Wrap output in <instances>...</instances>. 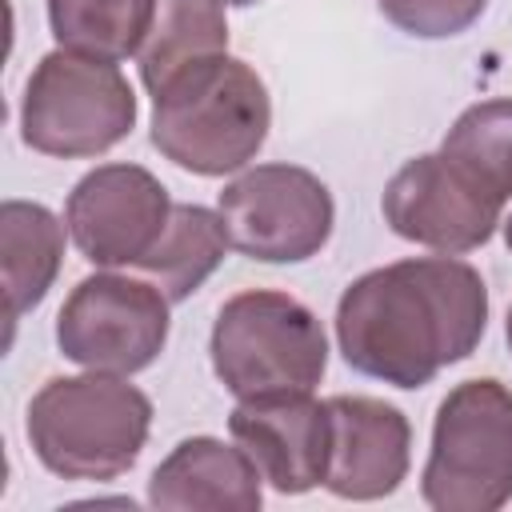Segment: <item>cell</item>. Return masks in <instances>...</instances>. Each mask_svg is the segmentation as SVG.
I'll use <instances>...</instances> for the list:
<instances>
[{
  "label": "cell",
  "mask_w": 512,
  "mask_h": 512,
  "mask_svg": "<svg viewBox=\"0 0 512 512\" xmlns=\"http://www.w3.org/2000/svg\"><path fill=\"white\" fill-rule=\"evenodd\" d=\"M488 328V284L460 256H408L356 276L336 300V344L352 372L416 392L468 360Z\"/></svg>",
  "instance_id": "cell-1"
},
{
  "label": "cell",
  "mask_w": 512,
  "mask_h": 512,
  "mask_svg": "<svg viewBox=\"0 0 512 512\" xmlns=\"http://www.w3.org/2000/svg\"><path fill=\"white\" fill-rule=\"evenodd\" d=\"M272 128L260 72L228 52L200 56L152 92V148L192 176L244 172Z\"/></svg>",
  "instance_id": "cell-2"
},
{
  "label": "cell",
  "mask_w": 512,
  "mask_h": 512,
  "mask_svg": "<svg viewBox=\"0 0 512 512\" xmlns=\"http://www.w3.org/2000/svg\"><path fill=\"white\" fill-rule=\"evenodd\" d=\"M24 432L52 476L104 484L140 460L152 432V400L116 372L52 376L28 400Z\"/></svg>",
  "instance_id": "cell-3"
},
{
  "label": "cell",
  "mask_w": 512,
  "mask_h": 512,
  "mask_svg": "<svg viewBox=\"0 0 512 512\" xmlns=\"http://www.w3.org/2000/svg\"><path fill=\"white\" fill-rule=\"evenodd\" d=\"M208 356L216 380L236 396L312 392L328 372L320 316L280 288H244L212 320Z\"/></svg>",
  "instance_id": "cell-4"
},
{
  "label": "cell",
  "mask_w": 512,
  "mask_h": 512,
  "mask_svg": "<svg viewBox=\"0 0 512 512\" xmlns=\"http://www.w3.org/2000/svg\"><path fill=\"white\" fill-rule=\"evenodd\" d=\"M420 500L436 512H496L512 500V388L472 376L448 388L432 420Z\"/></svg>",
  "instance_id": "cell-5"
},
{
  "label": "cell",
  "mask_w": 512,
  "mask_h": 512,
  "mask_svg": "<svg viewBox=\"0 0 512 512\" xmlns=\"http://www.w3.org/2000/svg\"><path fill=\"white\" fill-rule=\"evenodd\" d=\"M136 128V92L120 64L68 48L44 52L24 80L20 140L52 160H88Z\"/></svg>",
  "instance_id": "cell-6"
},
{
  "label": "cell",
  "mask_w": 512,
  "mask_h": 512,
  "mask_svg": "<svg viewBox=\"0 0 512 512\" xmlns=\"http://www.w3.org/2000/svg\"><path fill=\"white\" fill-rule=\"evenodd\" d=\"M216 212L240 256L260 264L312 260L336 224L328 184L300 164H256L228 180L216 196Z\"/></svg>",
  "instance_id": "cell-7"
},
{
  "label": "cell",
  "mask_w": 512,
  "mask_h": 512,
  "mask_svg": "<svg viewBox=\"0 0 512 512\" xmlns=\"http://www.w3.org/2000/svg\"><path fill=\"white\" fill-rule=\"evenodd\" d=\"M168 304L172 300L152 280L92 272L56 312V348L64 360L92 372H144L168 344Z\"/></svg>",
  "instance_id": "cell-8"
},
{
  "label": "cell",
  "mask_w": 512,
  "mask_h": 512,
  "mask_svg": "<svg viewBox=\"0 0 512 512\" xmlns=\"http://www.w3.org/2000/svg\"><path fill=\"white\" fill-rule=\"evenodd\" d=\"M384 224L420 248L464 256L492 240L504 200L444 152L404 160L380 196Z\"/></svg>",
  "instance_id": "cell-9"
},
{
  "label": "cell",
  "mask_w": 512,
  "mask_h": 512,
  "mask_svg": "<svg viewBox=\"0 0 512 512\" xmlns=\"http://www.w3.org/2000/svg\"><path fill=\"white\" fill-rule=\"evenodd\" d=\"M168 216L172 196L160 184V176L120 160L84 172L64 200L68 236L80 248V256L96 268H136L160 240Z\"/></svg>",
  "instance_id": "cell-10"
},
{
  "label": "cell",
  "mask_w": 512,
  "mask_h": 512,
  "mask_svg": "<svg viewBox=\"0 0 512 512\" xmlns=\"http://www.w3.org/2000/svg\"><path fill=\"white\" fill-rule=\"evenodd\" d=\"M228 432L280 496H304L324 484L332 444L328 400H316L312 392L236 400Z\"/></svg>",
  "instance_id": "cell-11"
},
{
  "label": "cell",
  "mask_w": 512,
  "mask_h": 512,
  "mask_svg": "<svg viewBox=\"0 0 512 512\" xmlns=\"http://www.w3.org/2000/svg\"><path fill=\"white\" fill-rule=\"evenodd\" d=\"M332 444L324 488L340 500H384L392 496L412 464L408 416L376 396H328Z\"/></svg>",
  "instance_id": "cell-12"
},
{
  "label": "cell",
  "mask_w": 512,
  "mask_h": 512,
  "mask_svg": "<svg viewBox=\"0 0 512 512\" xmlns=\"http://www.w3.org/2000/svg\"><path fill=\"white\" fill-rule=\"evenodd\" d=\"M264 476L240 444L216 436L180 440L148 476V504L164 512H256Z\"/></svg>",
  "instance_id": "cell-13"
},
{
  "label": "cell",
  "mask_w": 512,
  "mask_h": 512,
  "mask_svg": "<svg viewBox=\"0 0 512 512\" xmlns=\"http://www.w3.org/2000/svg\"><path fill=\"white\" fill-rule=\"evenodd\" d=\"M68 224L40 200H4L0 204V268L8 320L16 324L32 312L60 276Z\"/></svg>",
  "instance_id": "cell-14"
},
{
  "label": "cell",
  "mask_w": 512,
  "mask_h": 512,
  "mask_svg": "<svg viewBox=\"0 0 512 512\" xmlns=\"http://www.w3.org/2000/svg\"><path fill=\"white\" fill-rule=\"evenodd\" d=\"M232 240L216 208L204 204H172V216L152 244V252L136 264L172 304L188 300L228 256Z\"/></svg>",
  "instance_id": "cell-15"
},
{
  "label": "cell",
  "mask_w": 512,
  "mask_h": 512,
  "mask_svg": "<svg viewBox=\"0 0 512 512\" xmlns=\"http://www.w3.org/2000/svg\"><path fill=\"white\" fill-rule=\"evenodd\" d=\"M216 52H228L224 0H156L152 28L136 56L140 80L148 92H156L184 64Z\"/></svg>",
  "instance_id": "cell-16"
},
{
  "label": "cell",
  "mask_w": 512,
  "mask_h": 512,
  "mask_svg": "<svg viewBox=\"0 0 512 512\" xmlns=\"http://www.w3.org/2000/svg\"><path fill=\"white\" fill-rule=\"evenodd\" d=\"M152 16L156 0H48L52 40L68 52L112 64L140 56Z\"/></svg>",
  "instance_id": "cell-17"
},
{
  "label": "cell",
  "mask_w": 512,
  "mask_h": 512,
  "mask_svg": "<svg viewBox=\"0 0 512 512\" xmlns=\"http://www.w3.org/2000/svg\"><path fill=\"white\" fill-rule=\"evenodd\" d=\"M440 152L472 172L500 200L512 196V96L468 104L440 140Z\"/></svg>",
  "instance_id": "cell-18"
},
{
  "label": "cell",
  "mask_w": 512,
  "mask_h": 512,
  "mask_svg": "<svg viewBox=\"0 0 512 512\" xmlns=\"http://www.w3.org/2000/svg\"><path fill=\"white\" fill-rule=\"evenodd\" d=\"M376 8L392 28L416 40H448L468 32L484 16L488 0H376Z\"/></svg>",
  "instance_id": "cell-19"
},
{
  "label": "cell",
  "mask_w": 512,
  "mask_h": 512,
  "mask_svg": "<svg viewBox=\"0 0 512 512\" xmlns=\"http://www.w3.org/2000/svg\"><path fill=\"white\" fill-rule=\"evenodd\" d=\"M504 244H508V252H512V212H508V220H504Z\"/></svg>",
  "instance_id": "cell-20"
},
{
  "label": "cell",
  "mask_w": 512,
  "mask_h": 512,
  "mask_svg": "<svg viewBox=\"0 0 512 512\" xmlns=\"http://www.w3.org/2000/svg\"><path fill=\"white\" fill-rule=\"evenodd\" d=\"M504 336H508V348H512V308H508V320H504Z\"/></svg>",
  "instance_id": "cell-21"
},
{
  "label": "cell",
  "mask_w": 512,
  "mask_h": 512,
  "mask_svg": "<svg viewBox=\"0 0 512 512\" xmlns=\"http://www.w3.org/2000/svg\"><path fill=\"white\" fill-rule=\"evenodd\" d=\"M224 4H232V8H252V4H260V0H224Z\"/></svg>",
  "instance_id": "cell-22"
}]
</instances>
